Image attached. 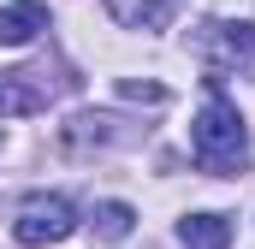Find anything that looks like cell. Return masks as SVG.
Returning <instances> with one entry per match:
<instances>
[{"mask_svg": "<svg viewBox=\"0 0 255 249\" xmlns=\"http://www.w3.org/2000/svg\"><path fill=\"white\" fill-rule=\"evenodd\" d=\"M77 232V214H71V202L65 196H30L24 208H18V220H12V238L24 249H42V244H65Z\"/></svg>", "mask_w": 255, "mask_h": 249, "instance_id": "2", "label": "cell"}, {"mask_svg": "<svg viewBox=\"0 0 255 249\" xmlns=\"http://www.w3.org/2000/svg\"><path fill=\"white\" fill-rule=\"evenodd\" d=\"M196 54H202V65L214 71L208 83H220L226 71L255 65V24H208V30L196 36Z\"/></svg>", "mask_w": 255, "mask_h": 249, "instance_id": "3", "label": "cell"}, {"mask_svg": "<svg viewBox=\"0 0 255 249\" xmlns=\"http://www.w3.org/2000/svg\"><path fill=\"white\" fill-rule=\"evenodd\" d=\"M172 6H178V0H107L113 24H125V30H160V24L172 18Z\"/></svg>", "mask_w": 255, "mask_h": 249, "instance_id": "7", "label": "cell"}, {"mask_svg": "<svg viewBox=\"0 0 255 249\" xmlns=\"http://www.w3.org/2000/svg\"><path fill=\"white\" fill-rule=\"evenodd\" d=\"M89 226H95V238H107V244H125L130 226H136V208L130 202H101L95 214H89Z\"/></svg>", "mask_w": 255, "mask_h": 249, "instance_id": "8", "label": "cell"}, {"mask_svg": "<svg viewBox=\"0 0 255 249\" xmlns=\"http://www.w3.org/2000/svg\"><path fill=\"white\" fill-rule=\"evenodd\" d=\"M190 154H196V166H202L208 178H238V172L250 166L244 113H238V101H232L220 83H208V101H202V113H196V124H190Z\"/></svg>", "mask_w": 255, "mask_h": 249, "instance_id": "1", "label": "cell"}, {"mask_svg": "<svg viewBox=\"0 0 255 249\" xmlns=\"http://www.w3.org/2000/svg\"><path fill=\"white\" fill-rule=\"evenodd\" d=\"M119 95H130V101H148V107H160V101H166V89H160V83H119Z\"/></svg>", "mask_w": 255, "mask_h": 249, "instance_id": "9", "label": "cell"}, {"mask_svg": "<svg viewBox=\"0 0 255 249\" xmlns=\"http://www.w3.org/2000/svg\"><path fill=\"white\" fill-rule=\"evenodd\" d=\"M48 30V6L42 0H12V6H0V48H24V42H36Z\"/></svg>", "mask_w": 255, "mask_h": 249, "instance_id": "5", "label": "cell"}, {"mask_svg": "<svg viewBox=\"0 0 255 249\" xmlns=\"http://www.w3.org/2000/svg\"><path fill=\"white\" fill-rule=\"evenodd\" d=\"M178 244L184 249H226L232 244V220L226 214H184L178 220Z\"/></svg>", "mask_w": 255, "mask_h": 249, "instance_id": "6", "label": "cell"}, {"mask_svg": "<svg viewBox=\"0 0 255 249\" xmlns=\"http://www.w3.org/2000/svg\"><path fill=\"white\" fill-rule=\"evenodd\" d=\"M54 101L48 71H0V119H30Z\"/></svg>", "mask_w": 255, "mask_h": 249, "instance_id": "4", "label": "cell"}]
</instances>
